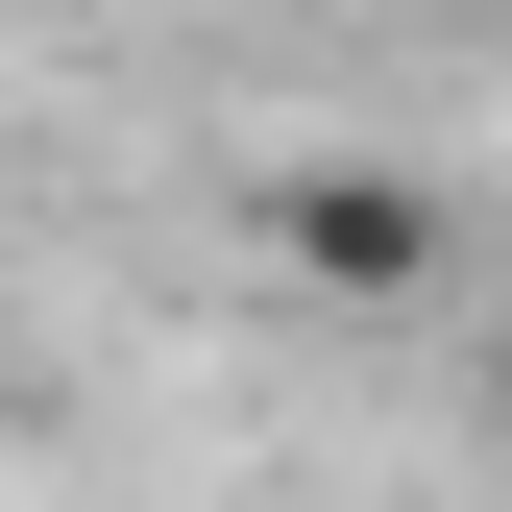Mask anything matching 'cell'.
Returning <instances> with one entry per match:
<instances>
[{"label": "cell", "instance_id": "cell-1", "mask_svg": "<svg viewBox=\"0 0 512 512\" xmlns=\"http://www.w3.org/2000/svg\"><path fill=\"white\" fill-rule=\"evenodd\" d=\"M269 269L317 317H415L439 269H464V220H439L415 171H269Z\"/></svg>", "mask_w": 512, "mask_h": 512}]
</instances>
